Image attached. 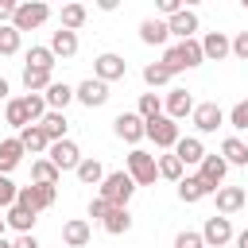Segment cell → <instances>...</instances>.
<instances>
[{
    "label": "cell",
    "instance_id": "obj_22",
    "mask_svg": "<svg viewBox=\"0 0 248 248\" xmlns=\"http://www.w3.org/2000/svg\"><path fill=\"white\" fill-rule=\"evenodd\" d=\"M58 178H62V170H58L46 155H39V159L31 163V182H39V186H58Z\"/></svg>",
    "mask_w": 248,
    "mask_h": 248
},
{
    "label": "cell",
    "instance_id": "obj_24",
    "mask_svg": "<svg viewBox=\"0 0 248 248\" xmlns=\"http://www.w3.org/2000/svg\"><path fill=\"white\" fill-rule=\"evenodd\" d=\"M19 143H23V151H31V155H39V151H50V136H46L39 124L23 128V132H19Z\"/></svg>",
    "mask_w": 248,
    "mask_h": 248
},
{
    "label": "cell",
    "instance_id": "obj_33",
    "mask_svg": "<svg viewBox=\"0 0 248 248\" xmlns=\"http://www.w3.org/2000/svg\"><path fill=\"white\" fill-rule=\"evenodd\" d=\"M74 174H78V182H85V186H101V182H105V167H101L97 159H81Z\"/></svg>",
    "mask_w": 248,
    "mask_h": 248
},
{
    "label": "cell",
    "instance_id": "obj_8",
    "mask_svg": "<svg viewBox=\"0 0 248 248\" xmlns=\"http://www.w3.org/2000/svg\"><path fill=\"white\" fill-rule=\"evenodd\" d=\"M46 159H50L58 170H78V163H81V151H78V143H74V140H58V143H50Z\"/></svg>",
    "mask_w": 248,
    "mask_h": 248
},
{
    "label": "cell",
    "instance_id": "obj_49",
    "mask_svg": "<svg viewBox=\"0 0 248 248\" xmlns=\"http://www.w3.org/2000/svg\"><path fill=\"white\" fill-rule=\"evenodd\" d=\"M4 97H8V81L0 78V101H4Z\"/></svg>",
    "mask_w": 248,
    "mask_h": 248
},
{
    "label": "cell",
    "instance_id": "obj_7",
    "mask_svg": "<svg viewBox=\"0 0 248 248\" xmlns=\"http://www.w3.org/2000/svg\"><path fill=\"white\" fill-rule=\"evenodd\" d=\"M112 132H116L124 143H140V140L147 136V120H143L140 112H120V116L112 120Z\"/></svg>",
    "mask_w": 248,
    "mask_h": 248
},
{
    "label": "cell",
    "instance_id": "obj_6",
    "mask_svg": "<svg viewBox=\"0 0 248 248\" xmlns=\"http://www.w3.org/2000/svg\"><path fill=\"white\" fill-rule=\"evenodd\" d=\"M16 205H23V209H31V213H43V209H50V205H54V186H39V182L19 186Z\"/></svg>",
    "mask_w": 248,
    "mask_h": 248
},
{
    "label": "cell",
    "instance_id": "obj_5",
    "mask_svg": "<svg viewBox=\"0 0 248 248\" xmlns=\"http://www.w3.org/2000/svg\"><path fill=\"white\" fill-rule=\"evenodd\" d=\"M147 140H151L155 147H167V151H174V143L182 140V132H178V120H170L167 112H163V116H155V120H147Z\"/></svg>",
    "mask_w": 248,
    "mask_h": 248
},
{
    "label": "cell",
    "instance_id": "obj_2",
    "mask_svg": "<svg viewBox=\"0 0 248 248\" xmlns=\"http://www.w3.org/2000/svg\"><path fill=\"white\" fill-rule=\"evenodd\" d=\"M132 194H136V182H132L128 170H112V174H105V182H101V198H105L108 205H128Z\"/></svg>",
    "mask_w": 248,
    "mask_h": 248
},
{
    "label": "cell",
    "instance_id": "obj_43",
    "mask_svg": "<svg viewBox=\"0 0 248 248\" xmlns=\"http://www.w3.org/2000/svg\"><path fill=\"white\" fill-rule=\"evenodd\" d=\"M174 248H205V240H202V232H194V229H182V232L174 236Z\"/></svg>",
    "mask_w": 248,
    "mask_h": 248
},
{
    "label": "cell",
    "instance_id": "obj_27",
    "mask_svg": "<svg viewBox=\"0 0 248 248\" xmlns=\"http://www.w3.org/2000/svg\"><path fill=\"white\" fill-rule=\"evenodd\" d=\"M4 120L12 124V128H31V112H27V105H23V97H12L8 105H4Z\"/></svg>",
    "mask_w": 248,
    "mask_h": 248
},
{
    "label": "cell",
    "instance_id": "obj_48",
    "mask_svg": "<svg viewBox=\"0 0 248 248\" xmlns=\"http://www.w3.org/2000/svg\"><path fill=\"white\" fill-rule=\"evenodd\" d=\"M236 248H248V229H244V232L236 236Z\"/></svg>",
    "mask_w": 248,
    "mask_h": 248
},
{
    "label": "cell",
    "instance_id": "obj_37",
    "mask_svg": "<svg viewBox=\"0 0 248 248\" xmlns=\"http://www.w3.org/2000/svg\"><path fill=\"white\" fill-rule=\"evenodd\" d=\"M170 78H174V74H170L163 62H147V66H143V81H147L151 89H155V85H167Z\"/></svg>",
    "mask_w": 248,
    "mask_h": 248
},
{
    "label": "cell",
    "instance_id": "obj_34",
    "mask_svg": "<svg viewBox=\"0 0 248 248\" xmlns=\"http://www.w3.org/2000/svg\"><path fill=\"white\" fill-rule=\"evenodd\" d=\"M85 19H89V8H85V4H78V0H74V4H62V27H66V31H78Z\"/></svg>",
    "mask_w": 248,
    "mask_h": 248
},
{
    "label": "cell",
    "instance_id": "obj_15",
    "mask_svg": "<svg viewBox=\"0 0 248 248\" xmlns=\"http://www.w3.org/2000/svg\"><path fill=\"white\" fill-rule=\"evenodd\" d=\"M85 108H97V105H105L108 101V85L105 81H97V78H85L81 85H78V93H74Z\"/></svg>",
    "mask_w": 248,
    "mask_h": 248
},
{
    "label": "cell",
    "instance_id": "obj_11",
    "mask_svg": "<svg viewBox=\"0 0 248 248\" xmlns=\"http://www.w3.org/2000/svg\"><path fill=\"white\" fill-rule=\"evenodd\" d=\"M202 240H205V248L229 244V240H232V221H229V217H209L205 229H202Z\"/></svg>",
    "mask_w": 248,
    "mask_h": 248
},
{
    "label": "cell",
    "instance_id": "obj_21",
    "mask_svg": "<svg viewBox=\"0 0 248 248\" xmlns=\"http://www.w3.org/2000/svg\"><path fill=\"white\" fill-rule=\"evenodd\" d=\"M50 50H54V58H74V54H78V31L58 27V31L50 35Z\"/></svg>",
    "mask_w": 248,
    "mask_h": 248
},
{
    "label": "cell",
    "instance_id": "obj_44",
    "mask_svg": "<svg viewBox=\"0 0 248 248\" xmlns=\"http://www.w3.org/2000/svg\"><path fill=\"white\" fill-rule=\"evenodd\" d=\"M108 209H112V205H108V202H105V198H101V194H97V198H93V202H89V217H93V221H97V225H101V221H105V217H108Z\"/></svg>",
    "mask_w": 248,
    "mask_h": 248
},
{
    "label": "cell",
    "instance_id": "obj_46",
    "mask_svg": "<svg viewBox=\"0 0 248 248\" xmlns=\"http://www.w3.org/2000/svg\"><path fill=\"white\" fill-rule=\"evenodd\" d=\"M12 16H16V4H12V0H0V27H8Z\"/></svg>",
    "mask_w": 248,
    "mask_h": 248
},
{
    "label": "cell",
    "instance_id": "obj_28",
    "mask_svg": "<svg viewBox=\"0 0 248 248\" xmlns=\"http://www.w3.org/2000/svg\"><path fill=\"white\" fill-rule=\"evenodd\" d=\"M209 194H213V190H209L198 174H186V178L178 182V198H182V202H202V198H209Z\"/></svg>",
    "mask_w": 248,
    "mask_h": 248
},
{
    "label": "cell",
    "instance_id": "obj_17",
    "mask_svg": "<svg viewBox=\"0 0 248 248\" xmlns=\"http://www.w3.org/2000/svg\"><path fill=\"white\" fill-rule=\"evenodd\" d=\"M174 155L182 159V167H194V163L202 167V159H205L209 151H205V143H202L198 136H182V140L174 143Z\"/></svg>",
    "mask_w": 248,
    "mask_h": 248
},
{
    "label": "cell",
    "instance_id": "obj_26",
    "mask_svg": "<svg viewBox=\"0 0 248 248\" xmlns=\"http://www.w3.org/2000/svg\"><path fill=\"white\" fill-rule=\"evenodd\" d=\"M221 159H225V163H236V167H248V143H244L240 136H225Z\"/></svg>",
    "mask_w": 248,
    "mask_h": 248
},
{
    "label": "cell",
    "instance_id": "obj_39",
    "mask_svg": "<svg viewBox=\"0 0 248 248\" xmlns=\"http://www.w3.org/2000/svg\"><path fill=\"white\" fill-rule=\"evenodd\" d=\"M136 112H140L143 120H155V116H163V101H159L155 93H143L140 105H136Z\"/></svg>",
    "mask_w": 248,
    "mask_h": 248
},
{
    "label": "cell",
    "instance_id": "obj_32",
    "mask_svg": "<svg viewBox=\"0 0 248 248\" xmlns=\"http://www.w3.org/2000/svg\"><path fill=\"white\" fill-rule=\"evenodd\" d=\"M182 170H186V167H182V159H178L174 151H170V155H159V178H167V182H174V186H178V182L186 178Z\"/></svg>",
    "mask_w": 248,
    "mask_h": 248
},
{
    "label": "cell",
    "instance_id": "obj_47",
    "mask_svg": "<svg viewBox=\"0 0 248 248\" xmlns=\"http://www.w3.org/2000/svg\"><path fill=\"white\" fill-rule=\"evenodd\" d=\"M16 248H43V244L35 240V232H19V240H16Z\"/></svg>",
    "mask_w": 248,
    "mask_h": 248
},
{
    "label": "cell",
    "instance_id": "obj_13",
    "mask_svg": "<svg viewBox=\"0 0 248 248\" xmlns=\"http://www.w3.org/2000/svg\"><path fill=\"white\" fill-rule=\"evenodd\" d=\"M93 78L105 81V85L116 81V78H124V58L112 54V50H108V54H97V62H93Z\"/></svg>",
    "mask_w": 248,
    "mask_h": 248
},
{
    "label": "cell",
    "instance_id": "obj_3",
    "mask_svg": "<svg viewBox=\"0 0 248 248\" xmlns=\"http://www.w3.org/2000/svg\"><path fill=\"white\" fill-rule=\"evenodd\" d=\"M128 174H132L136 186H151V182L159 178V159H155L151 151H143V147H132V155H128Z\"/></svg>",
    "mask_w": 248,
    "mask_h": 248
},
{
    "label": "cell",
    "instance_id": "obj_45",
    "mask_svg": "<svg viewBox=\"0 0 248 248\" xmlns=\"http://www.w3.org/2000/svg\"><path fill=\"white\" fill-rule=\"evenodd\" d=\"M232 54H236L240 62H248V31H236V39H232Z\"/></svg>",
    "mask_w": 248,
    "mask_h": 248
},
{
    "label": "cell",
    "instance_id": "obj_30",
    "mask_svg": "<svg viewBox=\"0 0 248 248\" xmlns=\"http://www.w3.org/2000/svg\"><path fill=\"white\" fill-rule=\"evenodd\" d=\"M23 85H27V93H46V89L54 85V78H50V70H31V66H23Z\"/></svg>",
    "mask_w": 248,
    "mask_h": 248
},
{
    "label": "cell",
    "instance_id": "obj_51",
    "mask_svg": "<svg viewBox=\"0 0 248 248\" xmlns=\"http://www.w3.org/2000/svg\"><path fill=\"white\" fill-rule=\"evenodd\" d=\"M4 225H8V221H4V217H0V236H4Z\"/></svg>",
    "mask_w": 248,
    "mask_h": 248
},
{
    "label": "cell",
    "instance_id": "obj_9",
    "mask_svg": "<svg viewBox=\"0 0 248 248\" xmlns=\"http://www.w3.org/2000/svg\"><path fill=\"white\" fill-rule=\"evenodd\" d=\"M225 174H229V163H225L221 155H205V159H202V167H198V178H202V182H205V186H209L213 194L221 190Z\"/></svg>",
    "mask_w": 248,
    "mask_h": 248
},
{
    "label": "cell",
    "instance_id": "obj_40",
    "mask_svg": "<svg viewBox=\"0 0 248 248\" xmlns=\"http://www.w3.org/2000/svg\"><path fill=\"white\" fill-rule=\"evenodd\" d=\"M19 39H23V35H19L12 23L0 27V54H16V50H19Z\"/></svg>",
    "mask_w": 248,
    "mask_h": 248
},
{
    "label": "cell",
    "instance_id": "obj_19",
    "mask_svg": "<svg viewBox=\"0 0 248 248\" xmlns=\"http://www.w3.org/2000/svg\"><path fill=\"white\" fill-rule=\"evenodd\" d=\"M244 202H248V194H244L240 186H221V190H217V213H221V217L244 209Z\"/></svg>",
    "mask_w": 248,
    "mask_h": 248
},
{
    "label": "cell",
    "instance_id": "obj_35",
    "mask_svg": "<svg viewBox=\"0 0 248 248\" xmlns=\"http://www.w3.org/2000/svg\"><path fill=\"white\" fill-rule=\"evenodd\" d=\"M4 221H8L16 232H31V229H35V213H31V209H23V205H12Z\"/></svg>",
    "mask_w": 248,
    "mask_h": 248
},
{
    "label": "cell",
    "instance_id": "obj_12",
    "mask_svg": "<svg viewBox=\"0 0 248 248\" xmlns=\"http://www.w3.org/2000/svg\"><path fill=\"white\" fill-rule=\"evenodd\" d=\"M202 54H205V62H221V58L232 54V39H229L225 31H209V35L202 39Z\"/></svg>",
    "mask_w": 248,
    "mask_h": 248
},
{
    "label": "cell",
    "instance_id": "obj_25",
    "mask_svg": "<svg viewBox=\"0 0 248 248\" xmlns=\"http://www.w3.org/2000/svg\"><path fill=\"white\" fill-rule=\"evenodd\" d=\"M101 229H105V232H112V236L128 232V229H132V213H128V205H112V209H108V217L101 221Z\"/></svg>",
    "mask_w": 248,
    "mask_h": 248
},
{
    "label": "cell",
    "instance_id": "obj_31",
    "mask_svg": "<svg viewBox=\"0 0 248 248\" xmlns=\"http://www.w3.org/2000/svg\"><path fill=\"white\" fill-rule=\"evenodd\" d=\"M39 128H43V132L50 136V143L66 140V112H54V108H50V112H46V116L39 120Z\"/></svg>",
    "mask_w": 248,
    "mask_h": 248
},
{
    "label": "cell",
    "instance_id": "obj_10",
    "mask_svg": "<svg viewBox=\"0 0 248 248\" xmlns=\"http://www.w3.org/2000/svg\"><path fill=\"white\" fill-rule=\"evenodd\" d=\"M190 120H194V128H198V132H217V128L225 124V108H221V105H213V101H205V105H198V108H194V116H190Z\"/></svg>",
    "mask_w": 248,
    "mask_h": 248
},
{
    "label": "cell",
    "instance_id": "obj_29",
    "mask_svg": "<svg viewBox=\"0 0 248 248\" xmlns=\"http://www.w3.org/2000/svg\"><path fill=\"white\" fill-rule=\"evenodd\" d=\"M74 93H78L74 85H66V81H54V85H50V89H46L43 97H46V105H50L54 112H62V108H66V105L74 101Z\"/></svg>",
    "mask_w": 248,
    "mask_h": 248
},
{
    "label": "cell",
    "instance_id": "obj_4",
    "mask_svg": "<svg viewBox=\"0 0 248 248\" xmlns=\"http://www.w3.org/2000/svg\"><path fill=\"white\" fill-rule=\"evenodd\" d=\"M50 19V8L43 0H27V4H16V16H12V27L23 35V31H35Z\"/></svg>",
    "mask_w": 248,
    "mask_h": 248
},
{
    "label": "cell",
    "instance_id": "obj_42",
    "mask_svg": "<svg viewBox=\"0 0 248 248\" xmlns=\"http://www.w3.org/2000/svg\"><path fill=\"white\" fill-rule=\"evenodd\" d=\"M229 124H232V128H240V132H248V97H244V101H236V105L229 108Z\"/></svg>",
    "mask_w": 248,
    "mask_h": 248
},
{
    "label": "cell",
    "instance_id": "obj_41",
    "mask_svg": "<svg viewBox=\"0 0 248 248\" xmlns=\"http://www.w3.org/2000/svg\"><path fill=\"white\" fill-rule=\"evenodd\" d=\"M16 198H19V186H16L8 174H0V209H12Z\"/></svg>",
    "mask_w": 248,
    "mask_h": 248
},
{
    "label": "cell",
    "instance_id": "obj_16",
    "mask_svg": "<svg viewBox=\"0 0 248 248\" xmlns=\"http://www.w3.org/2000/svg\"><path fill=\"white\" fill-rule=\"evenodd\" d=\"M163 108H167V116H170V120H182V116H194V108H198V105H194V97H190L186 89H170V93H167V101H163Z\"/></svg>",
    "mask_w": 248,
    "mask_h": 248
},
{
    "label": "cell",
    "instance_id": "obj_1",
    "mask_svg": "<svg viewBox=\"0 0 248 248\" xmlns=\"http://www.w3.org/2000/svg\"><path fill=\"white\" fill-rule=\"evenodd\" d=\"M159 62H163L170 74H182V70H194V66H202V62H205V54H202V39H182V43L167 46Z\"/></svg>",
    "mask_w": 248,
    "mask_h": 248
},
{
    "label": "cell",
    "instance_id": "obj_52",
    "mask_svg": "<svg viewBox=\"0 0 248 248\" xmlns=\"http://www.w3.org/2000/svg\"><path fill=\"white\" fill-rule=\"evenodd\" d=\"M244 12H248V0H244Z\"/></svg>",
    "mask_w": 248,
    "mask_h": 248
},
{
    "label": "cell",
    "instance_id": "obj_50",
    "mask_svg": "<svg viewBox=\"0 0 248 248\" xmlns=\"http://www.w3.org/2000/svg\"><path fill=\"white\" fill-rule=\"evenodd\" d=\"M0 248H16V244H12V240H4V236H0Z\"/></svg>",
    "mask_w": 248,
    "mask_h": 248
},
{
    "label": "cell",
    "instance_id": "obj_14",
    "mask_svg": "<svg viewBox=\"0 0 248 248\" xmlns=\"http://www.w3.org/2000/svg\"><path fill=\"white\" fill-rule=\"evenodd\" d=\"M89 236H93V229H89L85 217H70V221L62 225V244H66V248H85Z\"/></svg>",
    "mask_w": 248,
    "mask_h": 248
},
{
    "label": "cell",
    "instance_id": "obj_23",
    "mask_svg": "<svg viewBox=\"0 0 248 248\" xmlns=\"http://www.w3.org/2000/svg\"><path fill=\"white\" fill-rule=\"evenodd\" d=\"M19 159H23V143H19V136L0 140V174L16 170V167H19Z\"/></svg>",
    "mask_w": 248,
    "mask_h": 248
},
{
    "label": "cell",
    "instance_id": "obj_38",
    "mask_svg": "<svg viewBox=\"0 0 248 248\" xmlns=\"http://www.w3.org/2000/svg\"><path fill=\"white\" fill-rule=\"evenodd\" d=\"M23 105H27V112H31V124H39L50 108H46V97L43 93H23Z\"/></svg>",
    "mask_w": 248,
    "mask_h": 248
},
{
    "label": "cell",
    "instance_id": "obj_20",
    "mask_svg": "<svg viewBox=\"0 0 248 248\" xmlns=\"http://www.w3.org/2000/svg\"><path fill=\"white\" fill-rule=\"evenodd\" d=\"M140 39H143L147 46H167V39H170L167 19H143V23H140Z\"/></svg>",
    "mask_w": 248,
    "mask_h": 248
},
{
    "label": "cell",
    "instance_id": "obj_36",
    "mask_svg": "<svg viewBox=\"0 0 248 248\" xmlns=\"http://www.w3.org/2000/svg\"><path fill=\"white\" fill-rule=\"evenodd\" d=\"M27 66L31 70H54V50L50 46H31L27 50Z\"/></svg>",
    "mask_w": 248,
    "mask_h": 248
},
{
    "label": "cell",
    "instance_id": "obj_53",
    "mask_svg": "<svg viewBox=\"0 0 248 248\" xmlns=\"http://www.w3.org/2000/svg\"><path fill=\"white\" fill-rule=\"evenodd\" d=\"M244 205H248V202H244Z\"/></svg>",
    "mask_w": 248,
    "mask_h": 248
},
{
    "label": "cell",
    "instance_id": "obj_18",
    "mask_svg": "<svg viewBox=\"0 0 248 248\" xmlns=\"http://www.w3.org/2000/svg\"><path fill=\"white\" fill-rule=\"evenodd\" d=\"M167 27H170V35H178V43H182V39H194V35H198V12L182 8L178 16L167 19Z\"/></svg>",
    "mask_w": 248,
    "mask_h": 248
}]
</instances>
